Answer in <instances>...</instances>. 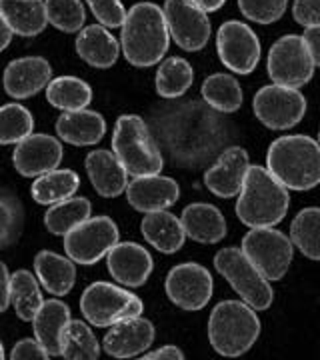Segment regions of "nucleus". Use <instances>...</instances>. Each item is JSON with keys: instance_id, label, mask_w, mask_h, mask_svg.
Listing matches in <instances>:
<instances>
[{"instance_id": "1", "label": "nucleus", "mask_w": 320, "mask_h": 360, "mask_svg": "<svg viewBox=\"0 0 320 360\" xmlns=\"http://www.w3.org/2000/svg\"><path fill=\"white\" fill-rule=\"evenodd\" d=\"M120 49L124 52L128 65L148 68L158 65L167 54L168 37L165 13L154 2H139L127 13L122 22Z\"/></svg>"}, {"instance_id": "2", "label": "nucleus", "mask_w": 320, "mask_h": 360, "mask_svg": "<svg viewBox=\"0 0 320 360\" xmlns=\"http://www.w3.org/2000/svg\"><path fill=\"white\" fill-rule=\"evenodd\" d=\"M267 170L286 191H312L320 182L319 142L305 134H288L270 144Z\"/></svg>"}, {"instance_id": "3", "label": "nucleus", "mask_w": 320, "mask_h": 360, "mask_svg": "<svg viewBox=\"0 0 320 360\" xmlns=\"http://www.w3.org/2000/svg\"><path fill=\"white\" fill-rule=\"evenodd\" d=\"M290 196L264 167H248L243 191L238 193L236 217L248 229H264L282 222L288 212Z\"/></svg>"}, {"instance_id": "4", "label": "nucleus", "mask_w": 320, "mask_h": 360, "mask_svg": "<svg viewBox=\"0 0 320 360\" xmlns=\"http://www.w3.org/2000/svg\"><path fill=\"white\" fill-rule=\"evenodd\" d=\"M260 335L256 310L241 300L218 302L208 319V340L220 356L236 359L255 347Z\"/></svg>"}, {"instance_id": "5", "label": "nucleus", "mask_w": 320, "mask_h": 360, "mask_svg": "<svg viewBox=\"0 0 320 360\" xmlns=\"http://www.w3.org/2000/svg\"><path fill=\"white\" fill-rule=\"evenodd\" d=\"M113 153L130 176L160 174L162 155L141 116L124 115L116 120Z\"/></svg>"}, {"instance_id": "6", "label": "nucleus", "mask_w": 320, "mask_h": 360, "mask_svg": "<svg viewBox=\"0 0 320 360\" xmlns=\"http://www.w3.org/2000/svg\"><path fill=\"white\" fill-rule=\"evenodd\" d=\"M215 266L250 309L267 310L272 304L274 292L270 281L258 272L241 248H222L215 257Z\"/></svg>"}, {"instance_id": "7", "label": "nucleus", "mask_w": 320, "mask_h": 360, "mask_svg": "<svg viewBox=\"0 0 320 360\" xmlns=\"http://www.w3.org/2000/svg\"><path fill=\"white\" fill-rule=\"evenodd\" d=\"M80 312L90 324L106 328L118 321L141 316L142 300L116 284L94 283L80 296Z\"/></svg>"}, {"instance_id": "8", "label": "nucleus", "mask_w": 320, "mask_h": 360, "mask_svg": "<svg viewBox=\"0 0 320 360\" xmlns=\"http://www.w3.org/2000/svg\"><path fill=\"white\" fill-rule=\"evenodd\" d=\"M241 250L267 281H281L293 262V243L272 226L250 229Z\"/></svg>"}, {"instance_id": "9", "label": "nucleus", "mask_w": 320, "mask_h": 360, "mask_svg": "<svg viewBox=\"0 0 320 360\" xmlns=\"http://www.w3.org/2000/svg\"><path fill=\"white\" fill-rule=\"evenodd\" d=\"M118 243V229L115 220L108 217L87 219L64 234V250L72 262L78 264H96L106 252Z\"/></svg>"}, {"instance_id": "10", "label": "nucleus", "mask_w": 320, "mask_h": 360, "mask_svg": "<svg viewBox=\"0 0 320 360\" xmlns=\"http://www.w3.org/2000/svg\"><path fill=\"white\" fill-rule=\"evenodd\" d=\"M269 75L274 84L300 89L314 77L316 65L312 63L302 37L286 34L279 39L269 52Z\"/></svg>"}, {"instance_id": "11", "label": "nucleus", "mask_w": 320, "mask_h": 360, "mask_svg": "<svg viewBox=\"0 0 320 360\" xmlns=\"http://www.w3.org/2000/svg\"><path fill=\"white\" fill-rule=\"evenodd\" d=\"M256 118L270 130H286L296 127L307 115V98L298 89L281 84L262 86L252 101Z\"/></svg>"}, {"instance_id": "12", "label": "nucleus", "mask_w": 320, "mask_h": 360, "mask_svg": "<svg viewBox=\"0 0 320 360\" xmlns=\"http://www.w3.org/2000/svg\"><path fill=\"white\" fill-rule=\"evenodd\" d=\"M162 13L167 20L168 37L182 51L198 52L208 44L210 20L205 11H200L188 0H167Z\"/></svg>"}, {"instance_id": "13", "label": "nucleus", "mask_w": 320, "mask_h": 360, "mask_svg": "<svg viewBox=\"0 0 320 360\" xmlns=\"http://www.w3.org/2000/svg\"><path fill=\"white\" fill-rule=\"evenodd\" d=\"M217 51L222 65L236 75H250L260 60V40L241 20H229L218 28Z\"/></svg>"}, {"instance_id": "14", "label": "nucleus", "mask_w": 320, "mask_h": 360, "mask_svg": "<svg viewBox=\"0 0 320 360\" xmlns=\"http://www.w3.org/2000/svg\"><path fill=\"white\" fill-rule=\"evenodd\" d=\"M167 295L182 310H203L212 298V276L196 262H184L168 272Z\"/></svg>"}, {"instance_id": "15", "label": "nucleus", "mask_w": 320, "mask_h": 360, "mask_svg": "<svg viewBox=\"0 0 320 360\" xmlns=\"http://www.w3.org/2000/svg\"><path fill=\"white\" fill-rule=\"evenodd\" d=\"M63 144L49 134H28L26 139L16 142L13 153V165L16 172L26 179L40 176L49 170L58 168L63 160Z\"/></svg>"}, {"instance_id": "16", "label": "nucleus", "mask_w": 320, "mask_h": 360, "mask_svg": "<svg viewBox=\"0 0 320 360\" xmlns=\"http://www.w3.org/2000/svg\"><path fill=\"white\" fill-rule=\"evenodd\" d=\"M104 258L113 278L128 288L142 286L154 269L151 252L136 243H116Z\"/></svg>"}, {"instance_id": "17", "label": "nucleus", "mask_w": 320, "mask_h": 360, "mask_svg": "<svg viewBox=\"0 0 320 360\" xmlns=\"http://www.w3.org/2000/svg\"><path fill=\"white\" fill-rule=\"evenodd\" d=\"M52 80V66L42 56H23L16 58L4 68L2 82L8 96L16 101H25L40 90L46 89Z\"/></svg>"}, {"instance_id": "18", "label": "nucleus", "mask_w": 320, "mask_h": 360, "mask_svg": "<svg viewBox=\"0 0 320 360\" xmlns=\"http://www.w3.org/2000/svg\"><path fill=\"white\" fill-rule=\"evenodd\" d=\"M154 340L153 322L141 316L124 319L110 324L104 336V350L115 359H134L146 352Z\"/></svg>"}, {"instance_id": "19", "label": "nucleus", "mask_w": 320, "mask_h": 360, "mask_svg": "<svg viewBox=\"0 0 320 360\" xmlns=\"http://www.w3.org/2000/svg\"><path fill=\"white\" fill-rule=\"evenodd\" d=\"M127 200L139 212H154V210H165L170 208L179 200L180 188L177 180L168 176H158V174H148V176H134L132 182H128Z\"/></svg>"}, {"instance_id": "20", "label": "nucleus", "mask_w": 320, "mask_h": 360, "mask_svg": "<svg viewBox=\"0 0 320 360\" xmlns=\"http://www.w3.org/2000/svg\"><path fill=\"white\" fill-rule=\"evenodd\" d=\"M248 167H250L248 153L241 146H231L220 155L215 167L206 170L205 186L215 196L232 198L243 191Z\"/></svg>"}, {"instance_id": "21", "label": "nucleus", "mask_w": 320, "mask_h": 360, "mask_svg": "<svg viewBox=\"0 0 320 360\" xmlns=\"http://www.w3.org/2000/svg\"><path fill=\"white\" fill-rule=\"evenodd\" d=\"M180 224L184 234L200 245H217L226 236V220L217 206L194 202L182 210Z\"/></svg>"}, {"instance_id": "22", "label": "nucleus", "mask_w": 320, "mask_h": 360, "mask_svg": "<svg viewBox=\"0 0 320 360\" xmlns=\"http://www.w3.org/2000/svg\"><path fill=\"white\" fill-rule=\"evenodd\" d=\"M87 172L92 182V186L96 188V193L104 198H116L124 193L128 184V172L120 165V160L116 158L113 150H92L87 156Z\"/></svg>"}, {"instance_id": "23", "label": "nucleus", "mask_w": 320, "mask_h": 360, "mask_svg": "<svg viewBox=\"0 0 320 360\" xmlns=\"http://www.w3.org/2000/svg\"><path fill=\"white\" fill-rule=\"evenodd\" d=\"M106 122L96 110H70L63 112L56 120V134L60 141L75 146H92L103 141Z\"/></svg>"}, {"instance_id": "24", "label": "nucleus", "mask_w": 320, "mask_h": 360, "mask_svg": "<svg viewBox=\"0 0 320 360\" xmlns=\"http://www.w3.org/2000/svg\"><path fill=\"white\" fill-rule=\"evenodd\" d=\"M141 232L148 245H153L158 252H165V255L179 252L186 238L180 219H177L172 212H168L167 208L146 212L141 222Z\"/></svg>"}, {"instance_id": "25", "label": "nucleus", "mask_w": 320, "mask_h": 360, "mask_svg": "<svg viewBox=\"0 0 320 360\" xmlns=\"http://www.w3.org/2000/svg\"><path fill=\"white\" fill-rule=\"evenodd\" d=\"M0 16L18 37H39L49 25L44 0H0Z\"/></svg>"}, {"instance_id": "26", "label": "nucleus", "mask_w": 320, "mask_h": 360, "mask_svg": "<svg viewBox=\"0 0 320 360\" xmlns=\"http://www.w3.org/2000/svg\"><path fill=\"white\" fill-rule=\"evenodd\" d=\"M77 54L94 68H110L118 60L120 46L113 32H108L104 26L92 25L78 30Z\"/></svg>"}, {"instance_id": "27", "label": "nucleus", "mask_w": 320, "mask_h": 360, "mask_svg": "<svg viewBox=\"0 0 320 360\" xmlns=\"http://www.w3.org/2000/svg\"><path fill=\"white\" fill-rule=\"evenodd\" d=\"M70 321V309L60 300H42L40 309L32 316L34 336L49 356H60V335L66 322Z\"/></svg>"}, {"instance_id": "28", "label": "nucleus", "mask_w": 320, "mask_h": 360, "mask_svg": "<svg viewBox=\"0 0 320 360\" xmlns=\"http://www.w3.org/2000/svg\"><path fill=\"white\" fill-rule=\"evenodd\" d=\"M34 270L42 288L51 295H68L77 283V269L70 258H64L51 250H40L34 258Z\"/></svg>"}, {"instance_id": "29", "label": "nucleus", "mask_w": 320, "mask_h": 360, "mask_svg": "<svg viewBox=\"0 0 320 360\" xmlns=\"http://www.w3.org/2000/svg\"><path fill=\"white\" fill-rule=\"evenodd\" d=\"M78 188H80V176L75 170L64 168V170H49L44 174L37 176L32 182L30 194L34 198V202L44 206L56 205L60 200H66L70 196H75Z\"/></svg>"}, {"instance_id": "30", "label": "nucleus", "mask_w": 320, "mask_h": 360, "mask_svg": "<svg viewBox=\"0 0 320 360\" xmlns=\"http://www.w3.org/2000/svg\"><path fill=\"white\" fill-rule=\"evenodd\" d=\"M46 101L51 106L70 112V110H82L92 101V89L77 77H58L52 78L46 84Z\"/></svg>"}, {"instance_id": "31", "label": "nucleus", "mask_w": 320, "mask_h": 360, "mask_svg": "<svg viewBox=\"0 0 320 360\" xmlns=\"http://www.w3.org/2000/svg\"><path fill=\"white\" fill-rule=\"evenodd\" d=\"M60 356L68 360H96L101 347L90 326L82 321H70L64 324L60 335Z\"/></svg>"}, {"instance_id": "32", "label": "nucleus", "mask_w": 320, "mask_h": 360, "mask_svg": "<svg viewBox=\"0 0 320 360\" xmlns=\"http://www.w3.org/2000/svg\"><path fill=\"white\" fill-rule=\"evenodd\" d=\"M203 98L218 112L231 115L243 106V89L234 77L217 72L203 82Z\"/></svg>"}, {"instance_id": "33", "label": "nucleus", "mask_w": 320, "mask_h": 360, "mask_svg": "<svg viewBox=\"0 0 320 360\" xmlns=\"http://www.w3.org/2000/svg\"><path fill=\"white\" fill-rule=\"evenodd\" d=\"M11 304L20 321L30 322L42 304L39 281L28 270H16L11 274Z\"/></svg>"}, {"instance_id": "34", "label": "nucleus", "mask_w": 320, "mask_h": 360, "mask_svg": "<svg viewBox=\"0 0 320 360\" xmlns=\"http://www.w3.org/2000/svg\"><path fill=\"white\" fill-rule=\"evenodd\" d=\"M90 200L84 196L78 198H66L56 205H51V208L44 214V226L51 234L64 236L68 231H72L80 222L90 217Z\"/></svg>"}, {"instance_id": "35", "label": "nucleus", "mask_w": 320, "mask_h": 360, "mask_svg": "<svg viewBox=\"0 0 320 360\" xmlns=\"http://www.w3.org/2000/svg\"><path fill=\"white\" fill-rule=\"evenodd\" d=\"M194 82V70L188 60L172 56L156 70V92L162 98H179Z\"/></svg>"}, {"instance_id": "36", "label": "nucleus", "mask_w": 320, "mask_h": 360, "mask_svg": "<svg viewBox=\"0 0 320 360\" xmlns=\"http://www.w3.org/2000/svg\"><path fill=\"white\" fill-rule=\"evenodd\" d=\"M319 224L320 210L316 206L300 210L290 224V243L310 260H319L320 258Z\"/></svg>"}, {"instance_id": "37", "label": "nucleus", "mask_w": 320, "mask_h": 360, "mask_svg": "<svg viewBox=\"0 0 320 360\" xmlns=\"http://www.w3.org/2000/svg\"><path fill=\"white\" fill-rule=\"evenodd\" d=\"M25 226V208L18 196L0 186V250L13 246Z\"/></svg>"}, {"instance_id": "38", "label": "nucleus", "mask_w": 320, "mask_h": 360, "mask_svg": "<svg viewBox=\"0 0 320 360\" xmlns=\"http://www.w3.org/2000/svg\"><path fill=\"white\" fill-rule=\"evenodd\" d=\"M34 118L30 110L20 104L0 106V144H16L32 134Z\"/></svg>"}, {"instance_id": "39", "label": "nucleus", "mask_w": 320, "mask_h": 360, "mask_svg": "<svg viewBox=\"0 0 320 360\" xmlns=\"http://www.w3.org/2000/svg\"><path fill=\"white\" fill-rule=\"evenodd\" d=\"M44 8L46 20L60 32H78L87 20L80 0H44Z\"/></svg>"}, {"instance_id": "40", "label": "nucleus", "mask_w": 320, "mask_h": 360, "mask_svg": "<svg viewBox=\"0 0 320 360\" xmlns=\"http://www.w3.org/2000/svg\"><path fill=\"white\" fill-rule=\"evenodd\" d=\"M288 0H238L243 16L258 25H272L286 13Z\"/></svg>"}, {"instance_id": "41", "label": "nucleus", "mask_w": 320, "mask_h": 360, "mask_svg": "<svg viewBox=\"0 0 320 360\" xmlns=\"http://www.w3.org/2000/svg\"><path fill=\"white\" fill-rule=\"evenodd\" d=\"M87 2L92 14L98 18V22L106 28H120L127 18V11L120 0H87Z\"/></svg>"}, {"instance_id": "42", "label": "nucleus", "mask_w": 320, "mask_h": 360, "mask_svg": "<svg viewBox=\"0 0 320 360\" xmlns=\"http://www.w3.org/2000/svg\"><path fill=\"white\" fill-rule=\"evenodd\" d=\"M320 0H295L293 4V16L300 26L310 28V26H320L319 14Z\"/></svg>"}, {"instance_id": "43", "label": "nucleus", "mask_w": 320, "mask_h": 360, "mask_svg": "<svg viewBox=\"0 0 320 360\" xmlns=\"http://www.w3.org/2000/svg\"><path fill=\"white\" fill-rule=\"evenodd\" d=\"M13 360H49V352L42 348L37 338H25L20 342H16L11 352Z\"/></svg>"}, {"instance_id": "44", "label": "nucleus", "mask_w": 320, "mask_h": 360, "mask_svg": "<svg viewBox=\"0 0 320 360\" xmlns=\"http://www.w3.org/2000/svg\"><path fill=\"white\" fill-rule=\"evenodd\" d=\"M302 42L307 46L308 54L312 58V63L319 66L320 65V26H310L305 30V37Z\"/></svg>"}, {"instance_id": "45", "label": "nucleus", "mask_w": 320, "mask_h": 360, "mask_svg": "<svg viewBox=\"0 0 320 360\" xmlns=\"http://www.w3.org/2000/svg\"><path fill=\"white\" fill-rule=\"evenodd\" d=\"M11 307V272L4 262H0V312Z\"/></svg>"}, {"instance_id": "46", "label": "nucleus", "mask_w": 320, "mask_h": 360, "mask_svg": "<svg viewBox=\"0 0 320 360\" xmlns=\"http://www.w3.org/2000/svg\"><path fill=\"white\" fill-rule=\"evenodd\" d=\"M142 359L144 360H182L184 359V354H182V350L179 347H162L158 348V350H154V352H148V354H142Z\"/></svg>"}, {"instance_id": "47", "label": "nucleus", "mask_w": 320, "mask_h": 360, "mask_svg": "<svg viewBox=\"0 0 320 360\" xmlns=\"http://www.w3.org/2000/svg\"><path fill=\"white\" fill-rule=\"evenodd\" d=\"M188 2H192L194 6H198L200 11H205L206 14L217 13V11H220L226 4V0H188Z\"/></svg>"}, {"instance_id": "48", "label": "nucleus", "mask_w": 320, "mask_h": 360, "mask_svg": "<svg viewBox=\"0 0 320 360\" xmlns=\"http://www.w3.org/2000/svg\"><path fill=\"white\" fill-rule=\"evenodd\" d=\"M13 40V30L8 28V25L4 22V18L0 16V52L4 51Z\"/></svg>"}, {"instance_id": "49", "label": "nucleus", "mask_w": 320, "mask_h": 360, "mask_svg": "<svg viewBox=\"0 0 320 360\" xmlns=\"http://www.w3.org/2000/svg\"><path fill=\"white\" fill-rule=\"evenodd\" d=\"M4 359V347H2V342H0V360Z\"/></svg>"}]
</instances>
